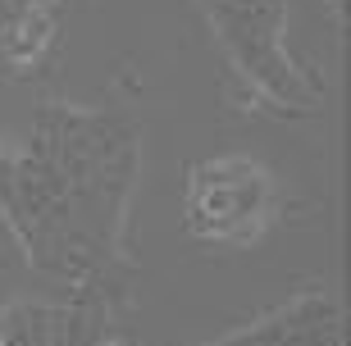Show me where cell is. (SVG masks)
I'll use <instances>...</instances> for the list:
<instances>
[{
	"mask_svg": "<svg viewBox=\"0 0 351 346\" xmlns=\"http://www.w3.org/2000/svg\"><path fill=\"white\" fill-rule=\"evenodd\" d=\"M46 37H51V18H46V14H19L14 23H5L0 46H5L10 60H32Z\"/></svg>",
	"mask_w": 351,
	"mask_h": 346,
	"instance_id": "1",
	"label": "cell"
},
{
	"mask_svg": "<svg viewBox=\"0 0 351 346\" xmlns=\"http://www.w3.org/2000/svg\"><path fill=\"white\" fill-rule=\"evenodd\" d=\"M105 346H123V342H105Z\"/></svg>",
	"mask_w": 351,
	"mask_h": 346,
	"instance_id": "2",
	"label": "cell"
}]
</instances>
